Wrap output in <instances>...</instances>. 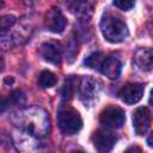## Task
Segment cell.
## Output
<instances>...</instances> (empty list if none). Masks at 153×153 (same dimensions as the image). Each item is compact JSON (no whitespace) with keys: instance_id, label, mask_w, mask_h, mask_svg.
Segmentation results:
<instances>
[{"instance_id":"1","label":"cell","mask_w":153,"mask_h":153,"mask_svg":"<svg viewBox=\"0 0 153 153\" xmlns=\"http://www.w3.org/2000/svg\"><path fill=\"white\" fill-rule=\"evenodd\" d=\"M100 31L105 39L111 43L122 42L128 36V27L126 23L111 13H105L102 17Z\"/></svg>"},{"instance_id":"2","label":"cell","mask_w":153,"mask_h":153,"mask_svg":"<svg viewBox=\"0 0 153 153\" xmlns=\"http://www.w3.org/2000/svg\"><path fill=\"white\" fill-rule=\"evenodd\" d=\"M57 124L65 135H74L81 129L82 120L76 110L69 106H65L59 111Z\"/></svg>"},{"instance_id":"3","label":"cell","mask_w":153,"mask_h":153,"mask_svg":"<svg viewBox=\"0 0 153 153\" xmlns=\"http://www.w3.org/2000/svg\"><path fill=\"white\" fill-rule=\"evenodd\" d=\"M22 120H20V123L19 124L20 127L25 128L27 131H30L31 134L36 135V136H44L48 130H49V120L47 121H35L32 117H33V110L32 108L31 109H27L25 111L22 112Z\"/></svg>"},{"instance_id":"4","label":"cell","mask_w":153,"mask_h":153,"mask_svg":"<svg viewBox=\"0 0 153 153\" xmlns=\"http://www.w3.org/2000/svg\"><path fill=\"white\" fill-rule=\"evenodd\" d=\"M100 123L105 128H111V129H117L121 128L126 121V115L124 111L115 105H110L105 108L99 116Z\"/></svg>"},{"instance_id":"5","label":"cell","mask_w":153,"mask_h":153,"mask_svg":"<svg viewBox=\"0 0 153 153\" xmlns=\"http://www.w3.org/2000/svg\"><path fill=\"white\" fill-rule=\"evenodd\" d=\"M92 142L98 152L105 153L112 149L116 142V135L108 129H98L92 135Z\"/></svg>"},{"instance_id":"6","label":"cell","mask_w":153,"mask_h":153,"mask_svg":"<svg viewBox=\"0 0 153 153\" xmlns=\"http://www.w3.org/2000/svg\"><path fill=\"white\" fill-rule=\"evenodd\" d=\"M152 120H153V116L148 108L146 106L137 108L133 114V127L135 133L137 135H143L148 130L152 123Z\"/></svg>"},{"instance_id":"7","label":"cell","mask_w":153,"mask_h":153,"mask_svg":"<svg viewBox=\"0 0 153 153\" xmlns=\"http://www.w3.org/2000/svg\"><path fill=\"white\" fill-rule=\"evenodd\" d=\"M100 91V82L93 78L86 76L81 80L80 87H79V94L82 102L85 103H91L93 102Z\"/></svg>"},{"instance_id":"8","label":"cell","mask_w":153,"mask_h":153,"mask_svg":"<svg viewBox=\"0 0 153 153\" xmlns=\"http://www.w3.org/2000/svg\"><path fill=\"white\" fill-rule=\"evenodd\" d=\"M67 24V20L65 18V16L62 14V12L59 8H51L47 12L45 17H44V25L45 27L54 32V33H60L65 30Z\"/></svg>"},{"instance_id":"9","label":"cell","mask_w":153,"mask_h":153,"mask_svg":"<svg viewBox=\"0 0 153 153\" xmlns=\"http://www.w3.org/2000/svg\"><path fill=\"white\" fill-rule=\"evenodd\" d=\"M41 56L53 65H60L61 56H62V48L59 42L55 41H48L44 42L39 48Z\"/></svg>"},{"instance_id":"10","label":"cell","mask_w":153,"mask_h":153,"mask_svg":"<svg viewBox=\"0 0 153 153\" xmlns=\"http://www.w3.org/2000/svg\"><path fill=\"white\" fill-rule=\"evenodd\" d=\"M118 96L124 103L135 104L143 96V86L141 84H135V82L127 84L121 88Z\"/></svg>"},{"instance_id":"11","label":"cell","mask_w":153,"mask_h":153,"mask_svg":"<svg viewBox=\"0 0 153 153\" xmlns=\"http://www.w3.org/2000/svg\"><path fill=\"white\" fill-rule=\"evenodd\" d=\"M121 69H122V63L117 57L114 56H106L100 66V72L108 76L109 79H117L121 74Z\"/></svg>"},{"instance_id":"12","label":"cell","mask_w":153,"mask_h":153,"mask_svg":"<svg viewBox=\"0 0 153 153\" xmlns=\"http://www.w3.org/2000/svg\"><path fill=\"white\" fill-rule=\"evenodd\" d=\"M135 65L145 72L153 69V49L149 48H142L139 49L134 57Z\"/></svg>"},{"instance_id":"13","label":"cell","mask_w":153,"mask_h":153,"mask_svg":"<svg viewBox=\"0 0 153 153\" xmlns=\"http://www.w3.org/2000/svg\"><path fill=\"white\" fill-rule=\"evenodd\" d=\"M106 56L103 54V53H100V51H96V53H92L91 55H88L87 57H86V60H85V65L87 66V67H90V68H93V69H100V66H102V63H103V61H104V59H105Z\"/></svg>"},{"instance_id":"14","label":"cell","mask_w":153,"mask_h":153,"mask_svg":"<svg viewBox=\"0 0 153 153\" xmlns=\"http://www.w3.org/2000/svg\"><path fill=\"white\" fill-rule=\"evenodd\" d=\"M76 82H78V80L73 75L69 76L66 80L65 86H63V90H62V99L63 100H69L73 97L74 91L76 90Z\"/></svg>"},{"instance_id":"15","label":"cell","mask_w":153,"mask_h":153,"mask_svg":"<svg viewBox=\"0 0 153 153\" xmlns=\"http://www.w3.org/2000/svg\"><path fill=\"white\" fill-rule=\"evenodd\" d=\"M38 82L43 88H49L55 86L56 84V76L50 71H42L38 78Z\"/></svg>"},{"instance_id":"16","label":"cell","mask_w":153,"mask_h":153,"mask_svg":"<svg viewBox=\"0 0 153 153\" xmlns=\"http://www.w3.org/2000/svg\"><path fill=\"white\" fill-rule=\"evenodd\" d=\"M73 10H75L74 11V13L76 14V16H79V17H85V18H87V17H90L91 16V6L87 4V2H79V4H75V7L73 8Z\"/></svg>"},{"instance_id":"17","label":"cell","mask_w":153,"mask_h":153,"mask_svg":"<svg viewBox=\"0 0 153 153\" xmlns=\"http://www.w3.org/2000/svg\"><path fill=\"white\" fill-rule=\"evenodd\" d=\"M112 2L116 7L123 10V11H128L134 6L135 0H114Z\"/></svg>"},{"instance_id":"18","label":"cell","mask_w":153,"mask_h":153,"mask_svg":"<svg viewBox=\"0 0 153 153\" xmlns=\"http://www.w3.org/2000/svg\"><path fill=\"white\" fill-rule=\"evenodd\" d=\"M24 100V96H23V93L20 92V91H14V92H12L11 93V96H10V98H8V103L11 102V103H13V104H18V103H20V102H23Z\"/></svg>"},{"instance_id":"19","label":"cell","mask_w":153,"mask_h":153,"mask_svg":"<svg viewBox=\"0 0 153 153\" xmlns=\"http://www.w3.org/2000/svg\"><path fill=\"white\" fill-rule=\"evenodd\" d=\"M16 22V18L13 16H6L1 19V29L2 30H6V29H10V26H12Z\"/></svg>"},{"instance_id":"20","label":"cell","mask_w":153,"mask_h":153,"mask_svg":"<svg viewBox=\"0 0 153 153\" xmlns=\"http://www.w3.org/2000/svg\"><path fill=\"white\" fill-rule=\"evenodd\" d=\"M147 145L149 146V147H152L153 148V131L151 133V135L147 137Z\"/></svg>"},{"instance_id":"21","label":"cell","mask_w":153,"mask_h":153,"mask_svg":"<svg viewBox=\"0 0 153 153\" xmlns=\"http://www.w3.org/2000/svg\"><path fill=\"white\" fill-rule=\"evenodd\" d=\"M131 151H137V152H141V148H139V147H129V148L127 149V152H131Z\"/></svg>"},{"instance_id":"22","label":"cell","mask_w":153,"mask_h":153,"mask_svg":"<svg viewBox=\"0 0 153 153\" xmlns=\"http://www.w3.org/2000/svg\"><path fill=\"white\" fill-rule=\"evenodd\" d=\"M149 103H151V105L153 106V90H152V92H151V97H149Z\"/></svg>"}]
</instances>
